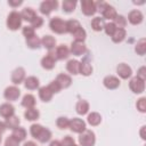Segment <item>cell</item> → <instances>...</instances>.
I'll list each match as a JSON object with an SVG mask.
<instances>
[{
  "label": "cell",
  "mask_w": 146,
  "mask_h": 146,
  "mask_svg": "<svg viewBox=\"0 0 146 146\" xmlns=\"http://www.w3.org/2000/svg\"><path fill=\"white\" fill-rule=\"evenodd\" d=\"M116 72H117V74H119V76H120L121 79H129V78L132 75V70H131V67H130L128 64H125V63L119 64L117 67H116Z\"/></svg>",
  "instance_id": "obj_9"
},
{
  "label": "cell",
  "mask_w": 146,
  "mask_h": 146,
  "mask_svg": "<svg viewBox=\"0 0 146 146\" xmlns=\"http://www.w3.org/2000/svg\"><path fill=\"white\" fill-rule=\"evenodd\" d=\"M34 105H35L34 96L31 94H26L22 99V106H24L26 108H32V107H34Z\"/></svg>",
  "instance_id": "obj_28"
},
{
  "label": "cell",
  "mask_w": 146,
  "mask_h": 146,
  "mask_svg": "<svg viewBox=\"0 0 146 146\" xmlns=\"http://www.w3.org/2000/svg\"><path fill=\"white\" fill-rule=\"evenodd\" d=\"M75 110H76V113L78 114L84 115L89 111V103L87 100H79L76 103V105H75Z\"/></svg>",
  "instance_id": "obj_26"
},
{
  "label": "cell",
  "mask_w": 146,
  "mask_h": 146,
  "mask_svg": "<svg viewBox=\"0 0 146 146\" xmlns=\"http://www.w3.org/2000/svg\"><path fill=\"white\" fill-rule=\"evenodd\" d=\"M145 129H146V127L145 125H143L141 127V129H140V137H141V139H146V136H145Z\"/></svg>",
  "instance_id": "obj_52"
},
{
  "label": "cell",
  "mask_w": 146,
  "mask_h": 146,
  "mask_svg": "<svg viewBox=\"0 0 146 146\" xmlns=\"http://www.w3.org/2000/svg\"><path fill=\"white\" fill-rule=\"evenodd\" d=\"M73 132L76 133H81L86 130V122L82 119L79 117H74L72 120H70V127H68Z\"/></svg>",
  "instance_id": "obj_7"
},
{
  "label": "cell",
  "mask_w": 146,
  "mask_h": 146,
  "mask_svg": "<svg viewBox=\"0 0 146 146\" xmlns=\"http://www.w3.org/2000/svg\"><path fill=\"white\" fill-rule=\"evenodd\" d=\"M21 16H22V19L27 21V22L31 23L36 17V14H35V11L32 8H24L22 10V13H21Z\"/></svg>",
  "instance_id": "obj_25"
},
{
  "label": "cell",
  "mask_w": 146,
  "mask_h": 146,
  "mask_svg": "<svg viewBox=\"0 0 146 146\" xmlns=\"http://www.w3.org/2000/svg\"><path fill=\"white\" fill-rule=\"evenodd\" d=\"M79 27H81V24L79 23V21L76 19H70L66 22V31L68 33H73L74 31H76Z\"/></svg>",
  "instance_id": "obj_35"
},
{
  "label": "cell",
  "mask_w": 146,
  "mask_h": 146,
  "mask_svg": "<svg viewBox=\"0 0 146 146\" xmlns=\"http://www.w3.org/2000/svg\"><path fill=\"white\" fill-rule=\"evenodd\" d=\"M136 106H137V110H138L139 112L145 113V112H146V98H145V97L139 98V99L137 100Z\"/></svg>",
  "instance_id": "obj_43"
},
{
  "label": "cell",
  "mask_w": 146,
  "mask_h": 146,
  "mask_svg": "<svg viewBox=\"0 0 146 146\" xmlns=\"http://www.w3.org/2000/svg\"><path fill=\"white\" fill-rule=\"evenodd\" d=\"M26 44L31 49H38L40 47V44H41V40L39 39V36L33 35V36L26 39Z\"/></svg>",
  "instance_id": "obj_33"
},
{
  "label": "cell",
  "mask_w": 146,
  "mask_h": 146,
  "mask_svg": "<svg viewBox=\"0 0 146 146\" xmlns=\"http://www.w3.org/2000/svg\"><path fill=\"white\" fill-rule=\"evenodd\" d=\"M23 34H24V36H25L26 39H29V38L33 36V35H35L34 29H33L32 26H24V27H23Z\"/></svg>",
  "instance_id": "obj_46"
},
{
  "label": "cell",
  "mask_w": 146,
  "mask_h": 146,
  "mask_svg": "<svg viewBox=\"0 0 146 146\" xmlns=\"http://www.w3.org/2000/svg\"><path fill=\"white\" fill-rule=\"evenodd\" d=\"M91 73H92V66H91V64L87 59H83L82 62H80V74H82L84 76H88Z\"/></svg>",
  "instance_id": "obj_23"
},
{
  "label": "cell",
  "mask_w": 146,
  "mask_h": 146,
  "mask_svg": "<svg viewBox=\"0 0 146 146\" xmlns=\"http://www.w3.org/2000/svg\"><path fill=\"white\" fill-rule=\"evenodd\" d=\"M75 6H76V2L75 1H72V0H64L63 3H62L63 10L65 13H72L75 9Z\"/></svg>",
  "instance_id": "obj_38"
},
{
  "label": "cell",
  "mask_w": 146,
  "mask_h": 146,
  "mask_svg": "<svg viewBox=\"0 0 146 146\" xmlns=\"http://www.w3.org/2000/svg\"><path fill=\"white\" fill-rule=\"evenodd\" d=\"M72 146H78V145H75V144H73V145H72Z\"/></svg>",
  "instance_id": "obj_56"
},
{
  "label": "cell",
  "mask_w": 146,
  "mask_h": 146,
  "mask_svg": "<svg viewBox=\"0 0 146 146\" xmlns=\"http://www.w3.org/2000/svg\"><path fill=\"white\" fill-rule=\"evenodd\" d=\"M23 146H36V144H35L34 141H31V140H30V141H26Z\"/></svg>",
  "instance_id": "obj_54"
},
{
  "label": "cell",
  "mask_w": 146,
  "mask_h": 146,
  "mask_svg": "<svg viewBox=\"0 0 146 146\" xmlns=\"http://www.w3.org/2000/svg\"><path fill=\"white\" fill-rule=\"evenodd\" d=\"M49 27L52 32L57 33V34H63L66 33V22L63 21L60 17H54L51 18L50 23H49Z\"/></svg>",
  "instance_id": "obj_2"
},
{
  "label": "cell",
  "mask_w": 146,
  "mask_h": 146,
  "mask_svg": "<svg viewBox=\"0 0 146 146\" xmlns=\"http://www.w3.org/2000/svg\"><path fill=\"white\" fill-rule=\"evenodd\" d=\"M66 70L73 75L80 74V62L76 59H70L66 64Z\"/></svg>",
  "instance_id": "obj_18"
},
{
  "label": "cell",
  "mask_w": 146,
  "mask_h": 146,
  "mask_svg": "<svg viewBox=\"0 0 146 146\" xmlns=\"http://www.w3.org/2000/svg\"><path fill=\"white\" fill-rule=\"evenodd\" d=\"M144 19V16H143V13L138 9H133L131 10L129 14H128V21L132 24V25H138L143 22Z\"/></svg>",
  "instance_id": "obj_12"
},
{
  "label": "cell",
  "mask_w": 146,
  "mask_h": 146,
  "mask_svg": "<svg viewBox=\"0 0 146 146\" xmlns=\"http://www.w3.org/2000/svg\"><path fill=\"white\" fill-rule=\"evenodd\" d=\"M129 88L135 94H141L145 90V81L138 76H133L129 82Z\"/></svg>",
  "instance_id": "obj_4"
},
{
  "label": "cell",
  "mask_w": 146,
  "mask_h": 146,
  "mask_svg": "<svg viewBox=\"0 0 146 146\" xmlns=\"http://www.w3.org/2000/svg\"><path fill=\"white\" fill-rule=\"evenodd\" d=\"M15 114V108L11 104L9 103H5L2 105H0V115L5 119H8L10 116H13Z\"/></svg>",
  "instance_id": "obj_15"
},
{
  "label": "cell",
  "mask_w": 146,
  "mask_h": 146,
  "mask_svg": "<svg viewBox=\"0 0 146 146\" xmlns=\"http://www.w3.org/2000/svg\"><path fill=\"white\" fill-rule=\"evenodd\" d=\"M42 24H43V19H42L40 16H36V17L31 22V26H32L33 29H39V27L42 26Z\"/></svg>",
  "instance_id": "obj_47"
},
{
  "label": "cell",
  "mask_w": 146,
  "mask_h": 146,
  "mask_svg": "<svg viewBox=\"0 0 146 146\" xmlns=\"http://www.w3.org/2000/svg\"><path fill=\"white\" fill-rule=\"evenodd\" d=\"M96 141L95 133L91 130H84L79 136V144L80 146H94Z\"/></svg>",
  "instance_id": "obj_3"
},
{
  "label": "cell",
  "mask_w": 146,
  "mask_h": 146,
  "mask_svg": "<svg viewBox=\"0 0 146 146\" xmlns=\"http://www.w3.org/2000/svg\"><path fill=\"white\" fill-rule=\"evenodd\" d=\"M136 76H138L139 79H141V80H146V67L145 66H141L138 71H137V75Z\"/></svg>",
  "instance_id": "obj_49"
},
{
  "label": "cell",
  "mask_w": 146,
  "mask_h": 146,
  "mask_svg": "<svg viewBox=\"0 0 146 146\" xmlns=\"http://www.w3.org/2000/svg\"><path fill=\"white\" fill-rule=\"evenodd\" d=\"M5 146H19V141L10 135V136L7 137V139L5 141Z\"/></svg>",
  "instance_id": "obj_45"
},
{
  "label": "cell",
  "mask_w": 146,
  "mask_h": 146,
  "mask_svg": "<svg viewBox=\"0 0 146 146\" xmlns=\"http://www.w3.org/2000/svg\"><path fill=\"white\" fill-rule=\"evenodd\" d=\"M22 16H21V13L16 11V10H13L11 13H9L8 17H7V27L11 31H16L21 27L22 25Z\"/></svg>",
  "instance_id": "obj_1"
},
{
  "label": "cell",
  "mask_w": 146,
  "mask_h": 146,
  "mask_svg": "<svg viewBox=\"0 0 146 146\" xmlns=\"http://www.w3.org/2000/svg\"><path fill=\"white\" fill-rule=\"evenodd\" d=\"M125 35H127V32H125L124 29H116L115 32L113 33V35L111 38H112V41L113 42L120 43V42H122L125 39Z\"/></svg>",
  "instance_id": "obj_24"
},
{
  "label": "cell",
  "mask_w": 146,
  "mask_h": 146,
  "mask_svg": "<svg viewBox=\"0 0 146 146\" xmlns=\"http://www.w3.org/2000/svg\"><path fill=\"white\" fill-rule=\"evenodd\" d=\"M22 0H9L8 1V5L9 6H11V7H17V6H19V5H22Z\"/></svg>",
  "instance_id": "obj_50"
},
{
  "label": "cell",
  "mask_w": 146,
  "mask_h": 146,
  "mask_svg": "<svg viewBox=\"0 0 146 146\" xmlns=\"http://www.w3.org/2000/svg\"><path fill=\"white\" fill-rule=\"evenodd\" d=\"M49 146H62V144H60V141H58V140H52V141L49 144Z\"/></svg>",
  "instance_id": "obj_53"
},
{
  "label": "cell",
  "mask_w": 146,
  "mask_h": 146,
  "mask_svg": "<svg viewBox=\"0 0 146 146\" xmlns=\"http://www.w3.org/2000/svg\"><path fill=\"white\" fill-rule=\"evenodd\" d=\"M52 92L50 91V89L47 87V86H44V87H41L40 89H39V97H40V99L42 100V102H50L51 100V98H52Z\"/></svg>",
  "instance_id": "obj_20"
},
{
  "label": "cell",
  "mask_w": 146,
  "mask_h": 146,
  "mask_svg": "<svg viewBox=\"0 0 146 146\" xmlns=\"http://www.w3.org/2000/svg\"><path fill=\"white\" fill-rule=\"evenodd\" d=\"M73 55L75 56H82L86 51H87V47L83 42H76V41H73L72 44H71V50H70Z\"/></svg>",
  "instance_id": "obj_14"
},
{
  "label": "cell",
  "mask_w": 146,
  "mask_h": 146,
  "mask_svg": "<svg viewBox=\"0 0 146 146\" xmlns=\"http://www.w3.org/2000/svg\"><path fill=\"white\" fill-rule=\"evenodd\" d=\"M58 7L57 0H44L40 5V11L43 15H49L52 10H56Z\"/></svg>",
  "instance_id": "obj_5"
},
{
  "label": "cell",
  "mask_w": 146,
  "mask_h": 146,
  "mask_svg": "<svg viewBox=\"0 0 146 146\" xmlns=\"http://www.w3.org/2000/svg\"><path fill=\"white\" fill-rule=\"evenodd\" d=\"M5 123H6L7 128H9V129H15V128H17V127L19 125V117L14 114L13 116L6 119V122H5Z\"/></svg>",
  "instance_id": "obj_36"
},
{
  "label": "cell",
  "mask_w": 146,
  "mask_h": 146,
  "mask_svg": "<svg viewBox=\"0 0 146 146\" xmlns=\"http://www.w3.org/2000/svg\"><path fill=\"white\" fill-rule=\"evenodd\" d=\"M113 23L115 24V26H116L117 29H123V27L127 25V18H125L124 16H122V15H117V16L115 17V19H114Z\"/></svg>",
  "instance_id": "obj_41"
},
{
  "label": "cell",
  "mask_w": 146,
  "mask_h": 146,
  "mask_svg": "<svg viewBox=\"0 0 146 146\" xmlns=\"http://www.w3.org/2000/svg\"><path fill=\"white\" fill-rule=\"evenodd\" d=\"M47 87L50 89V91H51L52 94H57V92H59V91H60V89H62V88H60V86L58 84V82H57L56 80L51 81Z\"/></svg>",
  "instance_id": "obj_44"
},
{
  "label": "cell",
  "mask_w": 146,
  "mask_h": 146,
  "mask_svg": "<svg viewBox=\"0 0 146 146\" xmlns=\"http://www.w3.org/2000/svg\"><path fill=\"white\" fill-rule=\"evenodd\" d=\"M56 60L57 59L55 58L54 54L52 52H49L48 55H46L44 57H42V59H41V66L43 68H46V70H52L55 67V65H56Z\"/></svg>",
  "instance_id": "obj_10"
},
{
  "label": "cell",
  "mask_w": 146,
  "mask_h": 146,
  "mask_svg": "<svg viewBox=\"0 0 146 146\" xmlns=\"http://www.w3.org/2000/svg\"><path fill=\"white\" fill-rule=\"evenodd\" d=\"M41 44L48 49V50H51L52 48H55L56 46V39L51 35H44L42 39H41Z\"/></svg>",
  "instance_id": "obj_22"
},
{
  "label": "cell",
  "mask_w": 146,
  "mask_h": 146,
  "mask_svg": "<svg viewBox=\"0 0 146 146\" xmlns=\"http://www.w3.org/2000/svg\"><path fill=\"white\" fill-rule=\"evenodd\" d=\"M50 138H51V131H50L49 129H47V128H43L36 139H38L40 143H47V141L50 140Z\"/></svg>",
  "instance_id": "obj_37"
},
{
  "label": "cell",
  "mask_w": 146,
  "mask_h": 146,
  "mask_svg": "<svg viewBox=\"0 0 146 146\" xmlns=\"http://www.w3.org/2000/svg\"><path fill=\"white\" fill-rule=\"evenodd\" d=\"M21 96V90L16 87V86H10V87H7L3 91V97L7 99V100H10V102H14V100H17Z\"/></svg>",
  "instance_id": "obj_6"
},
{
  "label": "cell",
  "mask_w": 146,
  "mask_h": 146,
  "mask_svg": "<svg viewBox=\"0 0 146 146\" xmlns=\"http://www.w3.org/2000/svg\"><path fill=\"white\" fill-rule=\"evenodd\" d=\"M68 55H70V49L65 44L58 46L54 52V56L56 59H65L68 57Z\"/></svg>",
  "instance_id": "obj_16"
},
{
  "label": "cell",
  "mask_w": 146,
  "mask_h": 146,
  "mask_svg": "<svg viewBox=\"0 0 146 146\" xmlns=\"http://www.w3.org/2000/svg\"><path fill=\"white\" fill-rule=\"evenodd\" d=\"M103 83L110 90H113V89H116V88L120 87V80L116 76H114V75H107V76H105L104 80H103Z\"/></svg>",
  "instance_id": "obj_13"
},
{
  "label": "cell",
  "mask_w": 146,
  "mask_h": 146,
  "mask_svg": "<svg viewBox=\"0 0 146 146\" xmlns=\"http://www.w3.org/2000/svg\"><path fill=\"white\" fill-rule=\"evenodd\" d=\"M135 51L139 55V56H144L145 54H146V39H140L138 42H137V44H136V47H135Z\"/></svg>",
  "instance_id": "obj_34"
},
{
  "label": "cell",
  "mask_w": 146,
  "mask_h": 146,
  "mask_svg": "<svg viewBox=\"0 0 146 146\" xmlns=\"http://www.w3.org/2000/svg\"><path fill=\"white\" fill-rule=\"evenodd\" d=\"M104 26H105V22H104V18H102V17H95L91 21V27L96 32L104 30Z\"/></svg>",
  "instance_id": "obj_32"
},
{
  "label": "cell",
  "mask_w": 146,
  "mask_h": 146,
  "mask_svg": "<svg viewBox=\"0 0 146 146\" xmlns=\"http://www.w3.org/2000/svg\"><path fill=\"white\" fill-rule=\"evenodd\" d=\"M72 35H73V38H74V41H76V42H83V41L86 40L87 32H86V30L81 26V27H79L76 31H74V32L72 33Z\"/></svg>",
  "instance_id": "obj_31"
},
{
  "label": "cell",
  "mask_w": 146,
  "mask_h": 146,
  "mask_svg": "<svg viewBox=\"0 0 146 146\" xmlns=\"http://www.w3.org/2000/svg\"><path fill=\"white\" fill-rule=\"evenodd\" d=\"M56 125L59 129H67L70 127V120L67 117H65V116H59L56 120Z\"/></svg>",
  "instance_id": "obj_40"
},
{
  "label": "cell",
  "mask_w": 146,
  "mask_h": 146,
  "mask_svg": "<svg viewBox=\"0 0 146 146\" xmlns=\"http://www.w3.org/2000/svg\"><path fill=\"white\" fill-rule=\"evenodd\" d=\"M87 121H88V123H89L90 125L96 127V125H98V124L102 122V115H100L99 113H97V112H91V113L88 115Z\"/></svg>",
  "instance_id": "obj_27"
},
{
  "label": "cell",
  "mask_w": 146,
  "mask_h": 146,
  "mask_svg": "<svg viewBox=\"0 0 146 146\" xmlns=\"http://www.w3.org/2000/svg\"><path fill=\"white\" fill-rule=\"evenodd\" d=\"M81 10L86 16H92L96 10V2L92 0H82L81 2Z\"/></svg>",
  "instance_id": "obj_8"
},
{
  "label": "cell",
  "mask_w": 146,
  "mask_h": 146,
  "mask_svg": "<svg viewBox=\"0 0 146 146\" xmlns=\"http://www.w3.org/2000/svg\"><path fill=\"white\" fill-rule=\"evenodd\" d=\"M0 144H1V136H0Z\"/></svg>",
  "instance_id": "obj_55"
},
{
  "label": "cell",
  "mask_w": 146,
  "mask_h": 146,
  "mask_svg": "<svg viewBox=\"0 0 146 146\" xmlns=\"http://www.w3.org/2000/svg\"><path fill=\"white\" fill-rule=\"evenodd\" d=\"M42 129H43V127L41 125V124H36V123H34V124H32L31 127H30V133H31V136L33 137V138H38L39 137V135H40V132L42 131Z\"/></svg>",
  "instance_id": "obj_39"
},
{
  "label": "cell",
  "mask_w": 146,
  "mask_h": 146,
  "mask_svg": "<svg viewBox=\"0 0 146 146\" xmlns=\"http://www.w3.org/2000/svg\"><path fill=\"white\" fill-rule=\"evenodd\" d=\"M117 27L115 26V24L113 23V22H110V23H106L105 24V26H104V31H105V33L107 34V35H110V36H112L113 35V33L115 32V30H116Z\"/></svg>",
  "instance_id": "obj_42"
},
{
  "label": "cell",
  "mask_w": 146,
  "mask_h": 146,
  "mask_svg": "<svg viewBox=\"0 0 146 146\" xmlns=\"http://www.w3.org/2000/svg\"><path fill=\"white\" fill-rule=\"evenodd\" d=\"M6 129H7L6 123L2 122V121H0V136H1V133H3V132L6 131Z\"/></svg>",
  "instance_id": "obj_51"
},
{
  "label": "cell",
  "mask_w": 146,
  "mask_h": 146,
  "mask_svg": "<svg viewBox=\"0 0 146 146\" xmlns=\"http://www.w3.org/2000/svg\"><path fill=\"white\" fill-rule=\"evenodd\" d=\"M39 115H40L39 111H38L36 108H34V107H32V108H26V111H25V113H24L25 119L29 120V121H35V120H38V119H39Z\"/></svg>",
  "instance_id": "obj_29"
},
{
  "label": "cell",
  "mask_w": 146,
  "mask_h": 146,
  "mask_svg": "<svg viewBox=\"0 0 146 146\" xmlns=\"http://www.w3.org/2000/svg\"><path fill=\"white\" fill-rule=\"evenodd\" d=\"M102 14H103V17H104V18L110 19V21H114L115 17L117 16L115 8L112 7V6H110V5H107V6L105 7V9L102 11Z\"/></svg>",
  "instance_id": "obj_21"
},
{
  "label": "cell",
  "mask_w": 146,
  "mask_h": 146,
  "mask_svg": "<svg viewBox=\"0 0 146 146\" xmlns=\"http://www.w3.org/2000/svg\"><path fill=\"white\" fill-rule=\"evenodd\" d=\"M56 81L58 82V84L60 86L62 89H65V88H68L71 84H72V79L68 74H64V73H60L57 75L56 78Z\"/></svg>",
  "instance_id": "obj_17"
},
{
  "label": "cell",
  "mask_w": 146,
  "mask_h": 146,
  "mask_svg": "<svg viewBox=\"0 0 146 146\" xmlns=\"http://www.w3.org/2000/svg\"><path fill=\"white\" fill-rule=\"evenodd\" d=\"M60 144H62V146H72V145L75 144V143H74V139H73L71 136H65V137L62 139Z\"/></svg>",
  "instance_id": "obj_48"
},
{
  "label": "cell",
  "mask_w": 146,
  "mask_h": 146,
  "mask_svg": "<svg viewBox=\"0 0 146 146\" xmlns=\"http://www.w3.org/2000/svg\"><path fill=\"white\" fill-rule=\"evenodd\" d=\"M24 86L29 90H35L39 88V79L35 76H27L24 80Z\"/></svg>",
  "instance_id": "obj_19"
},
{
  "label": "cell",
  "mask_w": 146,
  "mask_h": 146,
  "mask_svg": "<svg viewBox=\"0 0 146 146\" xmlns=\"http://www.w3.org/2000/svg\"><path fill=\"white\" fill-rule=\"evenodd\" d=\"M13 137H15L19 143L23 141L25 138H26V130L22 127H17L15 129H13V133H11Z\"/></svg>",
  "instance_id": "obj_30"
},
{
  "label": "cell",
  "mask_w": 146,
  "mask_h": 146,
  "mask_svg": "<svg viewBox=\"0 0 146 146\" xmlns=\"http://www.w3.org/2000/svg\"><path fill=\"white\" fill-rule=\"evenodd\" d=\"M25 80V70L23 67H17L11 73V82L14 84H19Z\"/></svg>",
  "instance_id": "obj_11"
}]
</instances>
